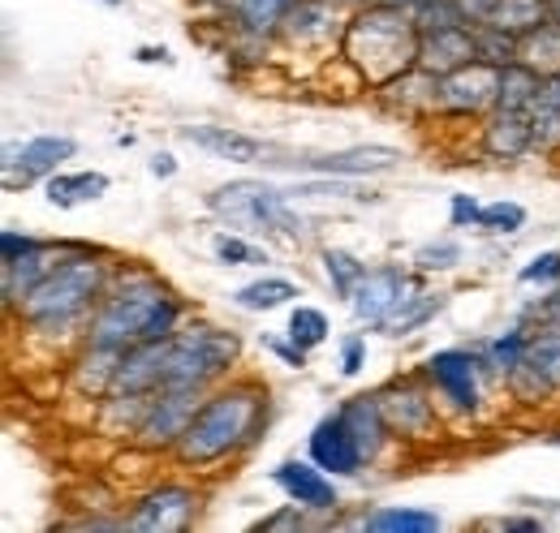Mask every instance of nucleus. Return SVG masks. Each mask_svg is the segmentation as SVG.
I'll list each match as a JSON object with an SVG mask.
<instances>
[{
	"mask_svg": "<svg viewBox=\"0 0 560 533\" xmlns=\"http://www.w3.org/2000/svg\"><path fill=\"white\" fill-rule=\"evenodd\" d=\"M177 328V301L151 284V280H126L113 297H104V306L91 319V344L95 348H113L126 353L147 340H164Z\"/></svg>",
	"mask_w": 560,
	"mask_h": 533,
	"instance_id": "1",
	"label": "nucleus"
},
{
	"mask_svg": "<svg viewBox=\"0 0 560 533\" xmlns=\"http://www.w3.org/2000/svg\"><path fill=\"white\" fill-rule=\"evenodd\" d=\"M259 417H264V396L255 388H229L195 408L186 435L177 439V452L190 465H208L215 457L250 443L259 430Z\"/></svg>",
	"mask_w": 560,
	"mask_h": 533,
	"instance_id": "2",
	"label": "nucleus"
},
{
	"mask_svg": "<svg viewBox=\"0 0 560 533\" xmlns=\"http://www.w3.org/2000/svg\"><path fill=\"white\" fill-rule=\"evenodd\" d=\"M419 22L410 9L401 4H371L362 17H353L350 35V57H358V66L375 78H401L410 73V66H419Z\"/></svg>",
	"mask_w": 560,
	"mask_h": 533,
	"instance_id": "3",
	"label": "nucleus"
},
{
	"mask_svg": "<svg viewBox=\"0 0 560 533\" xmlns=\"http://www.w3.org/2000/svg\"><path fill=\"white\" fill-rule=\"evenodd\" d=\"M100 293V263L91 259H61L26 297H22V315L44 328V332H61L73 319L86 315V306Z\"/></svg>",
	"mask_w": 560,
	"mask_h": 533,
	"instance_id": "4",
	"label": "nucleus"
},
{
	"mask_svg": "<svg viewBox=\"0 0 560 533\" xmlns=\"http://www.w3.org/2000/svg\"><path fill=\"white\" fill-rule=\"evenodd\" d=\"M233 357H237V340L220 328L173 332L164 340V388H199L203 392V383H211Z\"/></svg>",
	"mask_w": 560,
	"mask_h": 533,
	"instance_id": "5",
	"label": "nucleus"
},
{
	"mask_svg": "<svg viewBox=\"0 0 560 533\" xmlns=\"http://www.w3.org/2000/svg\"><path fill=\"white\" fill-rule=\"evenodd\" d=\"M211 211L229 224H237L242 233H259V228H280L289 237H302V220L289 211V194H280L264 181H229L211 194Z\"/></svg>",
	"mask_w": 560,
	"mask_h": 533,
	"instance_id": "6",
	"label": "nucleus"
},
{
	"mask_svg": "<svg viewBox=\"0 0 560 533\" xmlns=\"http://www.w3.org/2000/svg\"><path fill=\"white\" fill-rule=\"evenodd\" d=\"M73 151V138H57V133H44V138H31L22 146H4V173H0V186L4 190H26L31 181L39 177H52Z\"/></svg>",
	"mask_w": 560,
	"mask_h": 533,
	"instance_id": "7",
	"label": "nucleus"
},
{
	"mask_svg": "<svg viewBox=\"0 0 560 533\" xmlns=\"http://www.w3.org/2000/svg\"><path fill=\"white\" fill-rule=\"evenodd\" d=\"M195 408H199V388H164V392H155V400H147L139 430H135L139 443H147V448L177 443L186 435Z\"/></svg>",
	"mask_w": 560,
	"mask_h": 533,
	"instance_id": "8",
	"label": "nucleus"
},
{
	"mask_svg": "<svg viewBox=\"0 0 560 533\" xmlns=\"http://www.w3.org/2000/svg\"><path fill=\"white\" fill-rule=\"evenodd\" d=\"M427 379L444 392V400H453L462 413L479 408V362L462 348H444L427 357Z\"/></svg>",
	"mask_w": 560,
	"mask_h": 533,
	"instance_id": "9",
	"label": "nucleus"
},
{
	"mask_svg": "<svg viewBox=\"0 0 560 533\" xmlns=\"http://www.w3.org/2000/svg\"><path fill=\"white\" fill-rule=\"evenodd\" d=\"M495 91H500V66L488 61H470L457 73L440 78V104L448 112H483L488 104H495Z\"/></svg>",
	"mask_w": 560,
	"mask_h": 533,
	"instance_id": "10",
	"label": "nucleus"
},
{
	"mask_svg": "<svg viewBox=\"0 0 560 533\" xmlns=\"http://www.w3.org/2000/svg\"><path fill=\"white\" fill-rule=\"evenodd\" d=\"M410 293V275L401 266H380V271H366L362 284L353 288L350 306H353V319L358 323H384L397 301Z\"/></svg>",
	"mask_w": 560,
	"mask_h": 533,
	"instance_id": "11",
	"label": "nucleus"
},
{
	"mask_svg": "<svg viewBox=\"0 0 560 533\" xmlns=\"http://www.w3.org/2000/svg\"><path fill=\"white\" fill-rule=\"evenodd\" d=\"M397 164H401L397 146H350V151L298 159L302 173H319V177H371V173H393Z\"/></svg>",
	"mask_w": 560,
	"mask_h": 533,
	"instance_id": "12",
	"label": "nucleus"
},
{
	"mask_svg": "<svg viewBox=\"0 0 560 533\" xmlns=\"http://www.w3.org/2000/svg\"><path fill=\"white\" fill-rule=\"evenodd\" d=\"M479 61V48H475V26H448V31H427L419 39V69L435 73V78H448L462 66Z\"/></svg>",
	"mask_w": 560,
	"mask_h": 533,
	"instance_id": "13",
	"label": "nucleus"
},
{
	"mask_svg": "<svg viewBox=\"0 0 560 533\" xmlns=\"http://www.w3.org/2000/svg\"><path fill=\"white\" fill-rule=\"evenodd\" d=\"M277 477V486L298 504V508H315V512H332L341 499H337V486H332V477H324V469L306 465V461H284V465L272 473Z\"/></svg>",
	"mask_w": 560,
	"mask_h": 533,
	"instance_id": "14",
	"label": "nucleus"
},
{
	"mask_svg": "<svg viewBox=\"0 0 560 533\" xmlns=\"http://www.w3.org/2000/svg\"><path fill=\"white\" fill-rule=\"evenodd\" d=\"M311 461H315L319 469H328V473H346V477L358 473L362 452H358V443H353L341 408H337L332 417H324V422L311 430Z\"/></svg>",
	"mask_w": 560,
	"mask_h": 533,
	"instance_id": "15",
	"label": "nucleus"
},
{
	"mask_svg": "<svg viewBox=\"0 0 560 533\" xmlns=\"http://www.w3.org/2000/svg\"><path fill=\"white\" fill-rule=\"evenodd\" d=\"M199 508V495L186 486H164L155 495H147L139 504V512L126 521L130 530H186L190 517Z\"/></svg>",
	"mask_w": 560,
	"mask_h": 533,
	"instance_id": "16",
	"label": "nucleus"
},
{
	"mask_svg": "<svg viewBox=\"0 0 560 533\" xmlns=\"http://www.w3.org/2000/svg\"><path fill=\"white\" fill-rule=\"evenodd\" d=\"M182 133H186V142L203 146V151L220 155V159H233V164H264V155H268V146L259 138L224 130V126H190V130Z\"/></svg>",
	"mask_w": 560,
	"mask_h": 533,
	"instance_id": "17",
	"label": "nucleus"
},
{
	"mask_svg": "<svg viewBox=\"0 0 560 533\" xmlns=\"http://www.w3.org/2000/svg\"><path fill=\"white\" fill-rule=\"evenodd\" d=\"M488 151L495 159H517L535 146V126H530V112H517V108H495V117L488 121L483 133Z\"/></svg>",
	"mask_w": 560,
	"mask_h": 533,
	"instance_id": "18",
	"label": "nucleus"
},
{
	"mask_svg": "<svg viewBox=\"0 0 560 533\" xmlns=\"http://www.w3.org/2000/svg\"><path fill=\"white\" fill-rule=\"evenodd\" d=\"M341 417H346V426H350V435H353V443H358V452H362V461L380 457L384 435H388V417H384L380 400H366V396L350 400V404H341Z\"/></svg>",
	"mask_w": 560,
	"mask_h": 533,
	"instance_id": "19",
	"label": "nucleus"
},
{
	"mask_svg": "<svg viewBox=\"0 0 560 533\" xmlns=\"http://www.w3.org/2000/svg\"><path fill=\"white\" fill-rule=\"evenodd\" d=\"M517 61L530 66L535 73H544V78L560 73V22L557 17H548L544 26H535V31H526V35L517 39Z\"/></svg>",
	"mask_w": 560,
	"mask_h": 533,
	"instance_id": "20",
	"label": "nucleus"
},
{
	"mask_svg": "<svg viewBox=\"0 0 560 533\" xmlns=\"http://www.w3.org/2000/svg\"><path fill=\"white\" fill-rule=\"evenodd\" d=\"M57 263H61V259H57L52 250H44V246H35L31 254H22V259H13V263H0L4 266V301H9V306L22 301Z\"/></svg>",
	"mask_w": 560,
	"mask_h": 533,
	"instance_id": "21",
	"label": "nucleus"
},
{
	"mask_svg": "<svg viewBox=\"0 0 560 533\" xmlns=\"http://www.w3.org/2000/svg\"><path fill=\"white\" fill-rule=\"evenodd\" d=\"M539 86H544V73H535L530 66H522V61L500 66L495 108H517V112H530V104L539 99Z\"/></svg>",
	"mask_w": 560,
	"mask_h": 533,
	"instance_id": "22",
	"label": "nucleus"
},
{
	"mask_svg": "<svg viewBox=\"0 0 560 533\" xmlns=\"http://www.w3.org/2000/svg\"><path fill=\"white\" fill-rule=\"evenodd\" d=\"M440 306H444V297L440 293H415V284H410V293L397 301V310L380 323L388 335H410V332H419L427 319H435L440 315Z\"/></svg>",
	"mask_w": 560,
	"mask_h": 533,
	"instance_id": "23",
	"label": "nucleus"
},
{
	"mask_svg": "<svg viewBox=\"0 0 560 533\" xmlns=\"http://www.w3.org/2000/svg\"><path fill=\"white\" fill-rule=\"evenodd\" d=\"M108 190V177L104 173H73V177H48V202L61 206V211H73L82 202H95Z\"/></svg>",
	"mask_w": 560,
	"mask_h": 533,
	"instance_id": "24",
	"label": "nucleus"
},
{
	"mask_svg": "<svg viewBox=\"0 0 560 533\" xmlns=\"http://www.w3.org/2000/svg\"><path fill=\"white\" fill-rule=\"evenodd\" d=\"M362 530L371 533H431L440 530V517L435 512H422V508H375L362 517Z\"/></svg>",
	"mask_w": 560,
	"mask_h": 533,
	"instance_id": "25",
	"label": "nucleus"
},
{
	"mask_svg": "<svg viewBox=\"0 0 560 533\" xmlns=\"http://www.w3.org/2000/svg\"><path fill=\"white\" fill-rule=\"evenodd\" d=\"M548 17H552V13H548V0H500V4H495V13H491L488 22L522 39L526 31L544 26Z\"/></svg>",
	"mask_w": 560,
	"mask_h": 533,
	"instance_id": "26",
	"label": "nucleus"
},
{
	"mask_svg": "<svg viewBox=\"0 0 560 533\" xmlns=\"http://www.w3.org/2000/svg\"><path fill=\"white\" fill-rule=\"evenodd\" d=\"M293 297H298V288H293L289 280H280V275L255 280V284H242V288L233 293V301H237L242 310H277V306L293 301Z\"/></svg>",
	"mask_w": 560,
	"mask_h": 533,
	"instance_id": "27",
	"label": "nucleus"
},
{
	"mask_svg": "<svg viewBox=\"0 0 560 533\" xmlns=\"http://www.w3.org/2000/svg\"><path fill=\"white\" fill-rule=\"evenodd\" d=\"M229 4H233V13L242 17L246 31L268 35V31H277L280 22L289 17V9H293L298 0H229Z\"/></svg>",
	"mask_w": 560,
	"mask_h": 533,
	"instance_id": "28",
	"label": "nucleus"
},
{
	"mask_svg": "<svg viewBox=\"0 0 560 533\" xmlns=\"http://www.w3.org/2000/svg\"><path fill=\"white\" fill-rule=\"evenodd\" d=\"M380 400V408H384V417H388V426H401V430H422L427 422H431V404L419 396V392H384Z\"/></svg>",
	"mask_w": 560,
	"mask_h": 533,
	"instance_id": "29",
	"label": "nucleus"
},
{
	"mask_svg": "<svg viewBox=\"0 0 560 533\" xmlns=\"http://www.w3.org/2000/svg\"><path fill=\"white\" fill-rule=\"evenodd\" d=\"M475 48H479V61H488V66H513L517 61V35H509L491 22L475 26Z\"/></svg>",
	"mask_w": 560,
	"mask_h": 533,
	"instance_id": "30",
	"label": "nucleus"
},
{
	"mask_svg": "<svg viewBox=\"0 0 560 533\" xmlns=\"http://www.w3.org/2000/svg\"><path fill=\"white\" fill-rule=\"evenodd\" d=\"M410 13H415L422 35L427 31H448V26H470L457 0H419V4H410Z\"/></svg>",
	"mask_w": 560,
	"mask_h": 533,
	"instance_id": "31",
	"label": "nucleus"
},
{
	"mask_svg": "<svg viewBox=\"0 0 560 533\" xmlns=\"http://www.w3.org/2000/svg\"><path fill=\"white\" fill-rule=\"evenodd\" d=\"M526 344H530V332H526V328H513V332L495 335L488 344L491 366H495L500 375H513V370L526 362Z\"/></svg>",
	"mask_w": 560,
	"mask_h": 533,
	"instance_id": "32",
	"label": "nucleus"
},
{
	"mask_svg": "<svg viewBox=\"0 0 560 533\" xmlns=\"http://www.w3.org/2000/svg\"><path fill=\"white\" fill-rule=\"evenodd\" d=\"M324 266H328V280H332L337 297H353V288L366 275V263H358L350 250H324Z\"/></svg>",
	"mask_w": 560,
	"mask_h": 533,
	"instance_id": "33",
	"label": "nucleus"
},
{
	"mask_svg": "<svg viewBox=\"0 0 560 533\" xmlns=\"http://www.w3.org/2000/svg\"><path fill=\"white\" fill-rule=\"evenodd\" d=\"M289 340H293L298 348H315V344H324V340H328V319H324V310H315V306H298V310L289 315Z\"/></svg>",
	"mask_w": 560,
	"mask_h": 533,
	"instance_id": "34",
	"label": "nucleus"
},
{
	"mask_svg": "<svg viewBox=\"0 0 560 533\" xmlns=\"http://www.w3.org/2000/svg\"><path fill=\"white\" fill-rule=\"evenodd\" d=\"M522 224H526V206L522 202H491L479 215V228H488V233H517Z\"/></svg>",
	"mask_w": 560,
	"mask_h": 533,
	"instance_id": "35",
	"label": "nucleus"
},
{
	"mask_svg": "<svg viewBox=\"0 0 560 533\" xmlns=\"http://www.w3.org/2000/svg\"><path fill=\"white\" fill-rule=\"evenodd\" d=\"M211 250H215V259L229 266H242V263H268V254L264 250H255L250 241H242V237H229V233H220L215 241H211Z\"/></svg>",
	"mask_w": 560,
	"mask_h": 533,
	"instance_id": "36",
	"label": "nucleus"
},
{
	"mask_svg": "<svg viewBox=\"0 0 560 533\" xmlns=\"http://www.w3.org/2000/svg\"><path fill=\"white\" fill-rule=\"evenodd\" d=\"M530 126H535V146H557L560 142V108L552 104H530Z\"/></svg>",
	"mask_w": 560,
	"mask_h": 533,
	"instance_id": "37",
	"label": "nucleus"
},
{
	"mask_svg": "<svg viewBox=\"0 0 560 533\" xmlns=\"http://www.w3.org/2000/svg\"><path fill=\"white\" fill-rule=\"evenodd\" d=\"M415 263L422 271H448V266L462 263V246L457 241H431V246H422L419 254H415Z\"/></svg>",
	"mask_w": 560,
	"mask_h": 533,
	"instance_id": "38",
	"label": "nucleus"
},
{
	"mask_svg": "<svg viewBox=\"0 0 560 533\" xmlns=\"http://www.w3.org/2000/svg\"><path fill=\"white\" fill-rule=\"evenodd\" d=\"M522 284H560V250H548L530 266H522Z\"/></svg>",
	"mask_w": 560,
	"mask_h": 533,
	"instance_id": "39",
	"label": "nucleus"
},
{
	"mask_svg": "<svg viewBox=\"0 0 560 533\" xmlns=\"http://www.w3.org/2000/svg\"><path fill=\"white\" fill-rule=\"evenodd\" d=\"M362 357H366V340L362 335H350L341 344V375H358L362 370Z\"/></svg>",
	"mask_w": 560,
	"mask_h": 533,
	"instance_id": "40",
	"label": "nucleus"
},
{
	"mask_svg": "<svg viewBox=\"0 0 560 533\" xmlns=\"http://www.w3.org/2000/svg\"><path fill=\"white\" fill-rule=\"evenodd\" d=\"M39 241H31V237H18L13 228H4L0 233V250H4V263H13V259H22V254H31Z\"/></svg>",
	"mask_w": 560,
	"mask_h": 533,
	"instance_id": "41",
	"label": "nucleus"
},
{
	"mask_svg": "<svg viewBox=\"0 0 560 533\" xmlns=\"http://www.w3.org/2000/svg\"><path fill=\"white\" fill-rule=\"evenodd\" d=\"M479 215H483V206L470 199V194H453V224H457V228L479 224Z\"/></svg>",
	"mask_w": 560,
	"mask_h": 533,
	"instance_id": "42",
	"label": "nucleus"
},
{
	"mask_svg": "<svg viewBox=\"0 0 560 533\" xmlns=\"http://www.w3.org/2000/svg\"><path fill=\"white\" fill-rule=\"evenodd\" d=\"M457 4H462L466 22H470V26H479V22H488L491 13H495V4H500V0H457Z\"/></svg>",
	"mask_w": 560,
	"mask_h": 533,
	"instance_id": "43",
	"label": "nucleus"
},
{
	"mask_svg": "<svg viewBox=\"0 0 560 533\" xmlns=\"http://www.w3.org/2000/svg\"><path fill=\"white\" fill-rule=\"evenodd\" d=\"M268 348H272L277 357H284L289 366H302V362H306V357H302L306 348H298V344H280V340H268Z\"/></svg>",
	"mask_w": 560,
	"mask_h": 533,
	"instance_id": "44",
	"label": "nucleus"
},
{
	"mask_svg": "<svg viewBox=\"0 0 560 533\" xmlns=\"http://www.w3.org/2000/svg\"><path fill=\"white\" fill-rule=\"evenodd\" d=\"M284 525H302V517H298V504H293L289 512H280V517H272V521H264L259 530H284Z\"/></svg>",
	"mask_w": 560,
	"mask_h": 533,
	"instance_id": "45",
	"label": "nucleus"
},
{
	"mask_svg": "<svg viewBox=\"0 0 560 533\" xmlns=\"http://www.w3.org/2000/svg\"><path fill=\"white\" fill-rule=\"evenodd\" d=\"M151 173H155V177H173V173H177V159L164 151V155H155V159H151Z\"/></svg>",
	"mask_w": 560,
	"mask_h": 533,
	"instance_id": "46",
	"label": "nucleus"
},
{
	"mask_svg": "<svg viewBox=\"0 0 560 533\" xmlns=\"http://www.w3.org/2000/svg\"><path fill=\"white\" fill-rule=\"evenodd\" d=\"M495 530H513V533H535L539 521H495Z\"/></svg>",
	"mask_w": 560,
	"mask_h": 533,
	"instance_id": "47",
	"label": "nucleus"
},
{
	"mask_svg": "<svg viewBox=\"0 0 560 533\" xmlns=\"http://www.w3.org/2000/svg\"><path fill=\"white\" fill-rule=\"evenodd\" d=\"M139 61H164V66H168L173 57H168L164 48H139Z\"/></svg>",
	"mask_w": 560,
	"mask_h": 533,
	"instance_id": "48",
	"label": "nucleus"
},
{
	"mask_svg": "<svg viewBox=\"0 0 560 533\" xmlns=\"http://www.w3.org/2000/svg\"><path fill=\"white\" fill-rule=\"evenodd\" d=\"M548 13H552V17L560 22V0H548Z\"/></svg>",
	"mask_w": 560,
	"mask_h": 533,
	"instance_id": "49",
	"label": "nucleus"
},
{
	"mask_svg": "<svg viewBox=\"0 0 560 533\" xmlns=\"http://www.w3.org/2000/svg\"><path fill=\"white\" fill-rule=\"evenodd\" d=\"M384 4H401V9H410V4H419V0H384Z\"/></svg>",
	"mask_w": 560,
	"mask_h": 533,
	"instance_id": "50",
	"label": "nucleus"
},
{
	"mask_svg": "<svg viewBox=\"0 0 560 533\" xmlns=\"http://www.w3.org/2000/svg\"><path fill=\"white\" fill-rule=\"evenodd\" d=\"M104 4H121V0H104Z\"/></svg>",
	"mask_w": 560,
	"mask_h": 533,
	"instance_id": "51",
	"label": "nucleus"
}]
</instances>
